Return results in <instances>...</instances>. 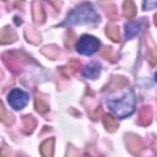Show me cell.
Instances as JSON below:
<instances>
[{
    "mask_svg": "<svg viewBox=\"0 0 157 157\" xmlns=\"http://www.w3.org/2000/svg\"><path fill=\"white\" fill-rule=\"evenodd\" d=\"M36 108H37V110L40 112V113H45V112L49 110V105H48L42 98H39V97L36 98Z\"/></svg>",
    "mask_w": 157,
    "mask_h": 157,
    "instance_id": "cell-20",
    "label": "cell"
},
{
    "mask_svg": "<svg viewBox=\"0 0 157 157\" xmlns=\"http://www.w3.org/2000/svg\"><path fill=\"white\" fill-rule=\"evenodd\" d=\"M101 71V65L98 63H91L83 69V76L88 78H96L99 75Z\"/></svg>",
    "mask_w": 157,
    "mask_h": 157,
    "instance_id": "cell-8",
    "label": "cell"
},
{
    "mask_svg": "<svg viewBox=\"0 0 157 157\" xmlns=\"http://www.w3.org/2000/svg\"><path fill=\"white\" fill-rule=\"evenodd\" d=\"M107 105L118 118H125L130 115L135 108V97L132 91H128L123 97L118 99L107 101Z\"/></svg>",
    "mask_w": 157,
    "mask_h": 157,
    "instance_id": "cell-2",
    "label": "cell"
},
{
    "mask_svg": "<svg viewBox=\"0 0 157 157\" xmlns=\"http://www.w3.org/2000/svg\"><path fill=\"white\" fill-rule=\"evenodd\" d=\"M99 21L98 13L94 11L91 4H82L75 7L66 17V23L80 25V23H97Z\"/></svg>",
    "mask_w": 157,
    "mask_h": 157,
    "instance_id": "cell-1",
    "label": "cell"
},
{
    "mask_svg": "<svg viewBox=\"0 0 157 157\" xmlns=\"http://www.w3.org/2000/svg\"><path fill=\"white\" fill-rule=\"evenodd\" d=\"M126 145H128L130 152H132V153H139L140 150L144 147L141 139L136 135H128L126 136Z\"/></svg>",
    "mask_w": 157,
    "mask_h": 157,
    "instance_id": "cell-5",
    "label": "cell"
},
{
    "mask_svg": "<svg viewBox=\"0 0 157 157\" xmlns=\"http://www.w3.org/2000/svg\"><path fill=\"white\" fill-rule=\"evenodd\" d=\"M80 67V61L76 60V59H71L65 66L61 67V72L65 75V76H71L74 72H76Z\"/></svg>",
    "mask_w": 157,
    "mask_h": 157,
    "instance_id": "cell-10",
    "label": "cell"
},
{
    "mask_svg": "<svg viewBox=\"0 0 157 157\" xmlns=\"http://www.w3.org/2000/svg\"><path fill=\"white\" fill-rule=\"evenodd\" d=\"M0 39H1V43L2 44H6V43H11L16 39V33L12 28H9V27H5L2 31H1V34H0Z\"/></svg>",
    "mask_w": 157,
    "mask_h": 157,
    "instance_id": "cell-12",
    "label": "cell"
},
{
    "mask_svg": "<svg viewBox=\"0 0 157 157\" xmlns=\"http://www.w3.org/2000/svg\"><path fill=\"white\" fill-rule=\"evenodd\" d=\"M22 123H23V131H25L26 134H31V132L34 130V128H36V119H34L32 115H26V117H23Z\"/></svg>",
    "mask_w": 157,
    "mask_h": 157,
    "instance_id": "cell-14",
    "label": "cell"
},
{
    "mask_svg": "<svg viewBox=\"0 0 157 157\" xmlns=\"http://www.w3.org/2000/svg\"><path fill=\"white\" fill-rule=\"evenodd\" d=\"M53 145H54V139H48L40 145V152L43 156H52L53 155Z\"/></svg>",
    "mask_w": 157,
    "mask_h": 157,
    "instance_id": "cell-17",
    "label": "cell"
},
{
    "mask_svg": "<svg viewBox=\"0 0 157 157\" xmlns=\"http://www.w3.org/2000/svg\"><path fill=\"white\" fill-rule=\"evenodd\" d=\"M103 124H104V126H105V129L108 130V131H114L117 128H118V121H117V119L115 118H113L112 115H109V114H104L103 115Z\"/></svg>",
    "mask_w": 157,
    "mask_h": 157,
    "instance_id": "cell-15",
    "label": "cell"
},
{
    "mask_svg": "<svg viewBox=\"0 0 157 157\" xmlns=\"http://www.w3.org/2000/svg\"><path fill=\"white\" fill-rule=\"evenodd\" d=\"M102 55L105 58V59H113V50L110 47H105L103 50H102Z\"/></svg>",
    "mask_w": 157,
    "mask_h": 157,
    "instance_id": "cell-23",
    "label": "cell"
},
{
    "mask_svg": "<svg viewBox=\"0 0 157 157\" xmlns=\"http://www.w3.org/2000/svg\"><path fill=\"white\" fill-rule=\"evenodd\" d=\"M105 33H107V36H108L113 42H119L120 34H119V28H118V26L112 25V23L108 25L107 28H105Z\"/></svg>",
    "mask_w": 157,
    "mask_h": 157,
    "instance_id": "cell-16",
    "label": "cell"
},
{
    "mask_svg": "<svg viewBox=\"0 0 157 157\" xmlns=\"http://www.w3.org/2000/svg\"><path fill=\"white\" fill-rule=\"evenodd\" d=\"M48 1H49L55 9H58V10L61 7V1H60V0H48Z\"/></svg>",
    "mask_w": 157,
    "mask_h": 157,
    "instance_id": "cell-26",
    "label": "cell"
},
{
    "mask_svg": "<svg viewBox=\"0 0 157 157\" xmlns=\"http://www.w3.org/2000/svg\"><path fill=\"white\" fill-rule=\"evenodd\" d=\"M101 114H102V108H101V107L98 105V107L96 108V110H94V113H91V117H92L93 119H97V118H98V117H99Z\"/></svg>",
    "mask_w": 157,
    "mask_h": 157,
    "instance_id": "cell-25",
    "label": "cell"
},
{
    "mask_svg": "<svg viewBox=\"0 0 157 157\" xmlns=\"http://www.w3.org/2000/svg\"><path fill=\"white\" fill-rule=\"evenodd\" d=\"M74 40H75V34H74V33L70 31V38H67V39L65 40V44H66V47H69V48H70V47L72 45Z\"/></svg>",
    "mask_w": 157,
    "mask_h": 157,
    "instance_id": "cell-24",
    "label": "cell"
},
{
    "mask_svg": "<svg viewBox=\"0 0 157 157\" xmlns=\"http://www.w3.org/2000/svg\"><path fill=\"white\" fill-rule=\"evenodd\" d=\"M42 53H43L45 56H48L49 59H55V58H58V55H59V49H58L55 45H49V47H45V48L42 50Z\"/></svg>",
    "mask_w": 157,
    "mask_h": 157,
    "instance_id": "cell-18",
    "label": "cell"
},
{
    "mask_svg": "<svg viewBox=\"0 0 157 157\" xmlns=\"http://www.w3.org/2000/svg\"><path fill=\"white\" fill-rule=\"evenodd\" d=\"M155 23H156V26H157V13L155 15Z\"/></svg>",
    "mask_w": 157,
    "mask_h": 157,
    "instance_id": "cell-27",
    "label": "cell"
},
{
    "mask_svg": "<svg viewBox=\"0 0 157 157\" xmlns=\"http://www.w3.org/2000/svg\"><path fill=\"white\" fill-rule=\"evenodd\" d=\"M125 85H128V81H126L124 77H121V76H114V77H112L110 82L108 83L107 90L120 88V87H123V86H125Z\"/></svg>",
    "mask_w": 157,
    "mask_h": 157,
    "instance_id": "cell-13",
    "label": "cell"
},
{
    "mask_svg": "<svg viewBox=\"0 0 157 157\" xmlns=\"http://www.w3.org/2000/svg\"><path fill=\"white\" fill-rule=\"evenodd\" d=\"M155 80H156V82H157V72H156V75H155Z\"/></svg>",
    "mask_w": 157,
    "mask_h": 157,
    "instance_id": "cell-28",
    "label": "cell"
},
{
    "mask_svg": "<svg viewBox=\"0 0 157 157\" xmlns=\"http://www.w3.org/2000/svg\"><path fill=\"white\" fill-rule=\"evenodd\" d=\"M77 52L83 54V55H91L93 53H96L99 48V42L97 38L92 37V36H88V34H85L82 36L78 42H77Z\"/></svg>",
    "mask_w": 157,
    "mask_h": 157,
    "instance_id": "cell-3",
    "label": "cell"
},
{
    "mask_svg": "<svg viewBox=\"0 0 157 157\" xmlns=\"http://www.w3.org/2000/svg\"><path fill=\"white\" fill-rule=\"evenodd\" d=\"M9 104L15 109H22L28 102V94L22 90L13 88L7 96Z\"/></svg>",
    "mask_w": 157,
    "mask_h": 157,
    "instance_id": "cell-4",
    "label": "cell"
},
{
    "mask_svg": "<svg viewBox=\"0 0 157 157\" xmlns=\"http://www.w3.org/2000/svg\"><path fill=\"white\" fill-rule=\"evenodd\" d=\"M32 13H33V20L37 23H43L45 16H44L43 7H42V5L38 0H34L33 4H32Z\"/></svg>",
    "mask_w": 157,
    "mask_h": 157,
    "instance_id": "cell-7",
    "label": "cell"
},
{
    "mask_svg": "<svg viewBox=\"0 0 157 157\" xmlns=\"http://www.w3.org/2000/svg\"><path fill=\"white\" fill-rule=\"evenodd\" d=\"M152 119V109L150 107H142L139 112V118H137V123L142 126L148 125L151 123Z\"/></svg>",
    "mask_w": 157,
    "mask_h": 157,
    "instance_id": "cell-6",
    "label": "cell"
},
{
    "mask_svg": "<svg viewBox=\"0 0 157 157\" xmlns=\"http://www.w3.org/2000/svg\"><path fill=\"white\" fill-rule=\"evenodd\" d=\"M123 13L126 18H132L136 15V6L132 0H125L123 5Z\"/></svg>",
    "mask_w": 157,
    "mask_h": 157,
    "instance_id": "cell-11",
    "label": "cell"
},
{
    "mask_svg": "<svg viewBox=\"0 0 157 157\" xmlns=\"http://www.w3.org/2000/svg\"><path fill=\"white\" fill-rule=\"evenodd\" d=\"M157 7V0H144V9L145 10H151Z\"/></svg>",
    "mask_w": 157,
    "mask_h": 157,
    "instance_id": "cell-22",
    "label": "cell"
},
{
    "mask_svg": "<svg viewBox=\"0 0 157 157\" xmlns=\"http://www.w3.org/2000/svg\"><path fill=\"white\" fill-rule=\"evenodd\" d=\"M140 27H141V22H129L126 26H125V37L126 39H131L132 37H135L139 31H140Z\"/></svg>",
    "mask_w": 157,
    "mask_h": 157,
    "instance_id": "cell-9",
    "label": "cell"
},
{
    "mask_svg": "<svg viewBox=\"0 0 157 157\" xmlns=\"http://www.w3.org/2000/svg\"><path fill=\"white\" fill-rule=\"evenodd\" d=\"M148 61L151 65L157 64V47L152 43L148 44Z\"/></svg>",
    "mask_w": 157,
    "mask_h": 157,
    "instance_id": "cell-19",
    "label": "cell"
},
{
    "mask_svg": "<svg viewBox=\"0 0 157 157\" xmlns=\"http://www.w3.org/2000/svg\"><path fill=\"white\" fill-rule=\"evenodd\" d=\"M26 37L28 38V40H31L32 43H38V40H39V36L34 32V29L33 28H26Z\"/></svg>",
    "mask_w": 157,
    "mask_h": 157,
    "instance_id": "cell-21",
    "label": "cell"
}]
</instances>
